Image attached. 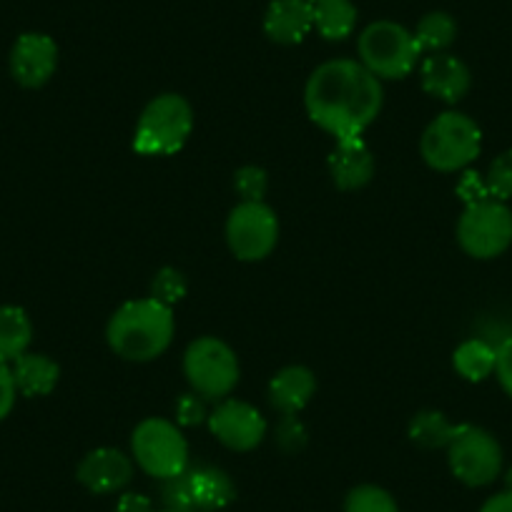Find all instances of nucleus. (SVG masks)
<instances>
[{"label": "nucleus", "mask_w": 512, "mask_h": 512, "mask_svg": "<svg viewBox=\"0 0 512 512\" xmlns=\"http://www.w3.org/2000/svg\"><path fill=\"white\" fill-rule=\"evenodd\" d=\"M495 359L497 349L495 344H490L482 337L465 339L460 347L452 354V364H455V372L460 374L467 382H482L490 374H495Z\"/></svg>", "instance_id": "22"}, {"label": "nucleus", "mask_w": 512, "mask_h": 512, "mask_svg": "<svg viewBox=\"0 0 512 512\" xmlns=\"http://www.w3.org/2000/svg\"><path fill=\"white\" fill-rule=\"evenodd\" d=\"M457 244L472 259L490 262L512 246V209L507 201L487 199L467 204L457 219Z\"/></svg>", "instance_id": "8"}, {"label": "nucleus", "mask_w": 512, "mask_h": 512, "mask_svg": "<svg viewBox=\"0 0 512 512\" xmlns=\"http://www.w3.org/2000/svg\"><path fill=\"white\" fill-rule=\"evenodd\" d=\"M420 83L427 96L455 106L470 93L472 73L467 63L452 53H430L420 66Z\"/></svg>", "instance_id": "14"}, {"label": "nucleus", "mask_w": 512, "mask_h": 512, "mask_svg": "<svg viewBox=\"0 0 512 512\" xmlns=\"http://www.w3.org/2000/svg\"><path fill=\"white\" fill-rule=\"evenodd\" d=\"M384 106V88L374 73L352 58H334L312 71L304 86V108L312 123L334 141L364 136Z\"/></svg>", "instance_id": "1"}, {"label": "nucleus", "mask_w": 512, "mask_h": 512, "mask_svg": "<svg viewBox=\"0 0 512 512\" xmlns=\"http://www.w3.org/2000/svg\"><path fill=\"white\" fill-rule=\"evenodd\" d=\"M359 63L379 81H402L417 68L422 51L415 33L395 21L369 23L357 41Z\"/></svg>", "instance_id": "5"}, {"label": "nucleus", "mask_w": 512, "mask_h": 512, "mask_svg": "<svg viewBox=\"0 0 512 512\" xmlns=\"http://www.w3.org/2000/svg\"><path fill=\"white\" fill-rule=\"evenodd\" d=\"M209 420V412H206L204 397H199L196 392H186L176 402V425L179 427H196L201 422Z\"/></svg>", "instance_id": "30"}, {"label": "nucleus", "mask_w": 512, "mask_h": 512, "mask_svg": "<svg viewBox=\"0 0 512 512\" xmlns=\"http://www.w3.org/2000/svg\"><path fill=\"white\" fill-rule=\"evenodd\" d=\"M457 23L450 13L432 11L417 23L415 41L422 53H442L455 43Z\"/></svg>", "instance_id": "24"}, {"label": "nucleus", "mask_w": 512, "mask_h": 512, "mask_svg": "<svg viewBox=\"0 0 512 512\" xmlns=\"http://www.w3.org/2000/svg\"><path fill=\"white\" fill-rule=\"evenodd\" d=\"M457 196H460L467 206V204H475V201L487 199V196H490V191H487L485 179H482L480 174H475V171H467V174L460 179V184H457Z\"/></svg>", "instance_id": "34"}, {"label": "nucleus", "mask_w": 512, "mask_h": 512, "mask_svg": "<svg viewBox=\"0 0 512 512\" xmlns=\"http://www.w3.org/2000/svg\"><path fill=\"white\" fill-rule=\"evenodd\" d=\"M186 292H189V282H186L184 272L176 267L159 269L154 277V282H151V297L159 299V302H164V304H169V307L179 304L181 299L186 297Z\"/></svg>", "instance_id": "26"}, {"label": "nucleus", "mask_w": 512, "mask_h": 512, "mask_svg": "<svg viewBox=\"0 0 512 512\" xmlns=\"http://www.w3.org/2000/svg\"><path fill=\"white\" fill-rule=\"evenodd\" d=\"M505 485H507V490H512V467L507 470V475H505Z\"/></svg>", "instance_id": "37"}, {"label": "nucleus", "mask_w": 512, "mask_h": 512, "mask_svg": "<svg viewBox=\"0 0 512 512\" xmlns=\"http://www.w3.org/2000/svg\"><path fill=\"white\" fill-rule=\"evenodd\" d=\"M344 512H400V507L384 487L357 485L344 497Z\"/></svg>", "instance_id": "25"}, {"label": "nucleus", "mask_w": 512, "mask_h": 512, "mask_svg": "<svg viewBox=\"0 0 512 512\" xmlns=\"http://www.w3.org/2000/svg\"><path fill=\"white\" fill-rule=\"evenodd\" d=\"M234 189L241 201H264L269 189V176L262 166H241L234 174Z\"/></svg>", "instance_id": "28"}, {"label": "nucleus", "mask_w": 512, "mask_h": 512, "mask_svg": "<svg viewBox=\"0 0 512 512\" xmlns=\"http://www.w3.org/2000/svg\"><path fill=\"white\" fill-rule=\"evenodd\" d=\"M134 462L156 480H171L189 470V442L176 422L146 417L131 435Z\"/></svg>", "instance_id": "6"}, {"label": "nucleus", "mask_w": 512, "mask_h": 512, "mask_svg": "<svg viewBox=\"0 0 512 512\" xmlns=\"http://www.w3.org/2000/svg\"><path fill=\"white\" fill-rule=\"evenodd\" d=\"M314 28L324 41H344L357 28V6L352 0H312Z\"/></svg>", "instance_id": "20"}, {"label": "nucleus", "mask_w": 512, "mask_h": 512, "mask_svg": "<svg viewBox=\"0 0 512 512\" xmlns=\"http://www.w3.org/2000/svg\"><path fill=\"white\" fill-rule=\"evenodd\" d=\"M194 131V108L181 93H161L141 111L134 131L139 156H174Z\"/></svg>", "instance_id": "3"}, {"label": "nucleus", "mask_w": 512, "mask_h": 512, "mask_svg": "<svg viewBox=\"0 0 512 512\" xmlns=\"http://www.w3.org/2000/svg\"><path fill=\"white\" fill-rule=\"evenodd\" d=\"M312 28V0H272L264 13V33L279 46H297Z\"/></svg>", "instance_id": "16"}, {"label": "nucleus", "mask_w": 512, "mask_h": 512, "mask_svg": "<svg viewBox=\"0 0 512 512\" xmlns=\"http://www.w3.org/2000/svg\"><path fill=\"white\" fill-rule=\"evenodd\" d=\"M58 68V46L46 33H23L11 51V73L23 88H41Z\"/></svg>", "instance_id": "12"}, {"label": "nucleus", "mask_w": 512, "mask_h": 512, "mask_svg": "<svg viewBox=\"0 0 512 512\" xmlns=\"http://www.w3.org/2000/svg\"><path fill=\"white\" fill-rule=\"evenodd\" d=\"M209 430L216 440L234 452H249L262 445L267 437V420L254 405L244 400H221L209 415Z\"/></svg>", "instance_id": "11"}, {"label": "nucleus", "mask_w": 512, "mask_h": 512, "mask_svg": "<svg viewBox=\"0 0 512 512\" xmlns=\"http://www.w3.org/2000/svg\"><path fill=\"white\" fill-rule=\"evenodd\" d=\"M462 425H452L442 412L425 410L417 412L410 422V440L425 450L450 447V442L460 435Z\"/></svg>", "instance_id": "23"}, {"label": "nucleus", "mask_w": 512, "mask_h": 512, "mask_svg": "<svg viewBox=\"0 0 512 512\" xmlns=\"http://www.w3.org/2000/svg\"><path fill=\"white\" fill-rule=\"evenodd\" d=\"M226 244L239 262H262L279 244V216L264 201H241L226 219Z\"/></svg>", "instance_id": "10"}, {"label": "nucleus", "mask_w": 512, "mask_h": 512, "mask_svg": "<svg viewBox=\"0 0 512 512\" xmlns=\"http://www.w3.org/2000/svg\"><path fill=\"white\" fill-rule=\"evenodd\" d=\"M497 359H495V377L500 382L502 392L512 400V334L497 344Z\"/></svg>", "instance_id": "31"}, {"label": "nucleus", "mask_w": 512, "mask_h": 512, "mask_svg": "<svg viewBox=\"0 0 512 512\" xmlns=\"http://www.w3.org/2000/svg\"><path fill=\"white\" fill-rule=\"evenodd\" d=\"M161 497H164L166 510H179V512H194V500H191V487H189V475L171 477V480H164V490H161Z\"/></svg>", "instance_id": "29"}, {"label": "nucleus", "mask_w": 512, "mask_h": 512, "mask_svg": "<svg viewBox=\"0 0 512 512\" xmlns=\"http://www.w3.org/2000/svg\"><path fill=\"white\" fill-rule=\"evenodd\" d=\"M482 151V131L467 113L445 111L422 131L420 154L430 169L455 174L467 169Z\"/></svg>", "instance_id": "4"}, {"label": "nucleus", "mask_w": 512, "mask_h": 512, "mask_svg": "<svg viewBox=\"0 0 512 512\" xmlns=\"http://www.w3.org/2000/svg\"><path fill=\"white\" fill-rule=\"evenodd\" d=\"M161 512H179V510H161Z\"/></svg>", "instance_id": "38"}, {"label": "nucleus", "mask_w": 512, "mask_h": 512, "mask_svg": "<svg viewBox=\"0 0 512 512\" xmlns=\"http://www.w3.org/2000/svg\"><path fill=\"white\" fill-rule=\"evenodd\" d=\"M113 512H156L154 502L149 500L141 492H123L116 502V510Z\"/></svg>", "instance_id": "35"}, {"label": "nucleus", "mask_w": 512, "mask_h": 512, "mask_svg": "<svg viewBox=\"0 0 512 512\" xmlns=\"http://www.w3.org/2000/svg\"><path fill=\"white\" fill-rule=\"evenodd\" d=\"M480 512H512V490H502L482 502Z\"/></svg>", "instance_id": "36"}, {"label": "nucleus", "mask_w": 512, "mask_h": 512, "mask_svg": "<svg viewBox=\"0 0 512 512\" xmlns=\"http://www.w3.org/2000/svg\"><path fill=\"white\" fill-rule=\"evenodd\" d=\"M174 307L154 297L123 302L106 324V342L126 362H154L174 342Z\"/></svg>", "instance_id": "2"}, {"label": "nucleus", "mask_w": 512, "mask_h": 512, "mask_svg": "<svg viewBox=\"0 0 512 512\" xmlns=\"http://www.w3.org/2000/svg\"><path fill=\"white\" fill-rule=\"evenodd\" d=\"M16 397H18V387L16 379H13L11 364L0 362V422L6 420L8 415L16 407Z\"/></svg>", "instance_id": "33"}, {"label": "nucleus", "mask_w": 512, "mask_h": 512, "mask_svg": "<svg viewBox=\"0 0 512 512\" xmlns=\"http://www.w3.org/2000/svg\"><path fill=\"white\" fill-rule=\"evenodd\" d=\"M33 339V324L26 309L6 304L0 307V362L13 364L28 352Z\"/></svg>", "instance_id": "21"}, {"label": "nucleus", "mask_w": 512, "mask_h": 512, "mask_svg": "<svg viewBox=\"0 0 512 512\" xmlns=\"http://www.w3.org/2000/svg\"><path fill=\"white\" fill-rule=\"evenodd\" d=\"M191 487V500H194V510L201 512H216L224 510L226 505L236 500V487L231 477L224 470L214 465H199L186 470Z\"/></svg>", "instance_id": "18"}, {"label": "nucleus", "mask_w": 512, "mask_h": 512, "mask_svg": "<svg viewBox=\"0 0 512 512\" xmlns=\"http://www.w3.org/2000/svg\"><path fill=\"white\" fill-rule=\"evenodd\" d=\"M277 440L287 452H299L307 445V430H304L302 422L297 420V415L284 417L282 425H279L277 430Z\"/></svg>", "instance_id": "32"}, {"label": "nucleus", "mask_w": 512, "mask_h": 512, "mask_svg": "<svg viewBox=\"0 0 512 512\" xmlns=\"http://www.w3.org/2000/svg\"><path fill=\"white\" fill-rule=\"evenodd\" d=\"M13 379H16L18 395L26 397H46L56 390L61 379V367L46 354L26 352L11 364Z\"/></svg>", "instance_id": "19"}, {"label": "nucleus", "mask_w": 512, "mask_h": 512, "mask_svg": "<svg viewBox=\"0 0 512 512\" xmlns=\"http://www.w3.org/2000/svg\"><path fill=\"white\" fill-rule=\"evenodd\" d=\"M327 166L337 189L357 191L372 181L377 164H374V154L367 141H364V136H357V139L334 141Z\"/></svg>", "instance_id": "15"}, {"label": "nucleus", "mask_w": 512, "mask_h": 512, "mask_svg": "<svg viewBox=\"0 0 512 512\" xmlns=\"http://www.w3.org/2000/svg\"><path fill=\"white\" fill-rule=\"evenodd\" d=\"M184 374L196 392L204 400H226L239 384V357L234 349L219 337L194 339L184 352Z\"/></svg>", "instance_id": "7"}, {"label": "nucleus", "mask_w": 512, "mask_h": 512, "mask_svg": "<svg viewBox=\"0 0 512 512\" xmlns=\"http://www.w3.org/2000/svg\"><path fill=\"white\" fill-rule=\"evenodd\" d=\"M314 392H317V377L304 364H289L279 369L269 382V402L284 417L299 415L312 402Z\"/></svg>", "instance_id": "17"}, {"label": "nucleus", "mask_w": 512, "mask_h": 512, "mask_svg": "<svg viewBox=\"0 0 512 512\" xmlns=\"http://www.w3.org/2000/svg\"><path fill=\"white\" fill-rule=\"evenodd\" d=\"M76 477L93 495H113L134 477V460L116 447H96L76 467Z\"/></svg>", "instance_id": "13"}, {"label": "nucleus", "mask_w": 512, "mask_h": 512, "mask_svg": "<svg viewBox=\"0 0 512 512\" xmlns=\"http://www.w3.org/2000/svg\"><path fill=\"white\" fill-rule=\"evenodd\" d=\"M487 191H490L492 199L510 201L512 199V149L502 151L500 156H495L487 169L485 176Z\"/></svg>", "instance_id": "27"}, {"label": "nucleus", "mask_w": 512, "mask_h": 512, "mask_svg": "<svg viewBox=\"0 0 512 512\" xmlns=\"http://www.w3.org/2000/svg\"><path fill=\"white\" fill-rule=\"evenodd\" d=\"M450 472L467 487H487L502 475L505 452L485 427L462 425L460 435L447 447Z\"/></svg>", "instance_id": "9"}]
</instances>
